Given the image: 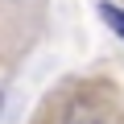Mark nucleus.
Instances as JSON below:
<instances>
[{"label": "nucleus", "instance_id": "obj_2", "mask_svg": "<svg viewBox=\"0 0 124 124\" xmlns=\"http://www.w3.org/2000/svg\"><path fill=\"white\" fill-rule=\"evenodd\" d=\"M99 17H103V21H108V25H112V29L124 37V13H120L116 4H108V0H103V4H99Z\"/></svg>", "mask_w": 124, "mask_h": 124}, {"label": "nucleus", "instance_id": "obj_1", "mask_svg": "<svg viewBox=\"0 0 124 124\" xmlns=\"http://www.w3.org/2000/svg\"><path fill=\"white\" fill-rule=\"evenodd\" d=\"M62 124H108V112H103L95 99L79 95V99H70V103H66V112H62Z\"/></svg>", "mask_w": 124, "mask_h": 124}]
</instances>
